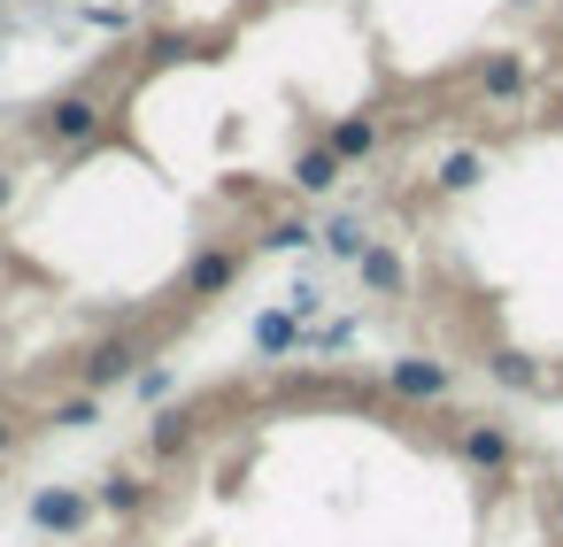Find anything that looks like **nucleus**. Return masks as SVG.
Returning a JSON list of instances; mask_svg holds the SVG:
<instances>
[{"mask_svg":"<svg viewBox=\"0 0 563 547\" xmlns=\"http://www.w3.org/2000/svg\"><path fill=\"white\" fill-rule=\"evenodd\" d=\"M55 132H63V139H86V132H93V101H63V109H55Z\"/></svg>","mask_w":563,"mask_h":547,"instance_id":"obj_1","label":"nucleus"}]
</instances>
